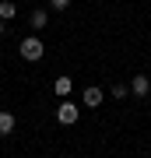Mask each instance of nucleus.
<instances>
[{"instance_id":"obj_1","label":"nucleus","mask_w":151,"mask_h":158,"mask_svg":"<svg viewBox=\"0 0 151 158\" xmlns=\"http://www.w3.org/2000/svg\"><path fill=\"white\" fill-rule=\"evenodd\" d=\"M81 119V109L74 106V102H60L56 106V123H63V127H74Z\"/></svg>"},{"instance_id":"obj_2","label":"nucleus","mask_w":151,"mask_h":158,"mask_svg":"<svg viewBox=\"0 0 151 158\" xmlns=\"http://www.w3.org/2000/svg\"><path fill=\"white\" fill-rule=\"evenodd\" d=\"M18 53H21V60H28V63H35V60H42L46 46H42L39 39H25V42H21V49H18Z\"/></svg>"},{"instance_id":"obj_3","label":"nucleus","mask_w":151,"mask_h":158,"mask_svg":"<svg viewBox=\"0 0 151 158\" xmlns=\"http://www.w3.org/2000/svg\"><path fill=\"white\" fill-rule=\"evenodd\" d=\"M84 106H88V109L102 106V88H95V85H91V88H84Z\"/></svg>"},{"instance_id":"obj_4","label":"nucleus","mask_w":151,"mask_h":158,"mask_svg":"<svg viewBox=\"0 0 151 158\" xmlns=\"http://www.w3.org/2000/svg\"><path fill=\"white\" fill-rule=\"evenodd\" d=\"M7 134H14V116L7 109H0V137H7Z\"/></svg>"},{"instance_id":"obj_5","label":"nucleus","mask_w":151,"mask_h":158,"mask_svg":"<svg viewBox=\"0 0 151 158\" xmlns=\"http://www.w3.org/2000/svg\"><path fill=\"white\" fill-rule=\"evenodd\" d=\"M148 88H151V81L144 77V74H137V77L130 81V91H134V95H148Z\"/></svg>"},{"instance_id":"obj_6","label":"nucleus","mask_w":151,"mask_h":158,"mask_svg":"<svg viewBox=\"0 0 151 158\" xmlns=\"http://www.w3.org/2000/svg\"><path fill=\"white\" fill-rule=\"evenodd\" d=\"M14 14H18V4H14V0H0V21H11Z\"/></svg>"},{"instance_id":"obj_7","label":"nucleus","mask_w":151,"mask_h":158,"mask_svg":"<svg viewBox=\"0 0 151 158\" xmlns=\"http://www.w3.org/2000/svg\"><path fill=\"white\" fill-rule=\"evenodd\" d=\"M53 88H56V95H60V98H67V95H70V88H74V81H70V77H56V85H53Z\"/></svg>"},{"instance_id":"obj_8","label":"nucleus","mask_w":151,"mask_h":158,"mask_svg":"<svg viewBox=\"0 0 151 158\" xmlns=\"http://www.w3.org/2000/svg\"><path fill=\"white\" fill-rule=\"evenodd\" d=\"M49 25V14L46 11H32V28H46Z\"/></svg>"},{"instance_id":"obj_9","label":"nucleus","mask_w":151,"mask_h":158,"mask_svg":"<svg viewBox=\"0 0 151 158\" xmlns=\"http://www.w3.org/2000/svg\"><path fill=\"white\" fill-rule=\"evenodd\" d=\"M127 91H130L127 85H112V98H127Z\"/></svg>"},{"instance_id":"obj_10","label":"nucleus","mask_w":151,"mask_h":158,"mask_svg":"<svg viewBox=\"0 0 151 158\" xmlns=\"http://www.w3.org/2000/svg\"><path fill=\"white\" fill-rule=\"evenodd\" d=\"M49 7H53V11H67L70 0H49Z\"/></svg>"},{"instance_id":"obj_11","label":"nucleus","mask_w":151,"mask_h":158,"mask_svg":"<svg viewBox=\"0 0 151 158\" xmlns=\"http://www.w3.org/2000/svg\"><path fill=\"white\" fill-rule=\"evenodd\" d=\"M4 32H7V25H0V35H4Z\"/></svg>"}]
</instances>
